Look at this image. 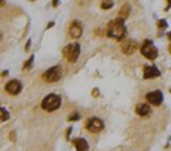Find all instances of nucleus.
I'll return each instance as SVG.
<instances>
[{
	"instance_id": "obj_21",
	"label": "nucleus",
	"mask_w": 171,
	"mask_h": 151,
	"mask_svg": "<svg viewBox=\"0 0 171 151\" xmlns=\"http://www.w3.org/2000/svg\"><path fill=\"white\" fill-rule=\"evenodd\" d=\"M70 133H71V128H67V133H66V135H67V138L70 137Z\"/></svg>"
},
{
	"instance_id": "obj_7",
	"label": "nucleus",
	"mask_w": 171,
	"mask_h": 151,
	"mask_svg": "<svg viewBox=\"0 0 171 151\" xmlns=\"http://www.w3.org/2000/svg\"><path fill=\"white\" fill-rule=\"evenodd\" d=\"M6 91L11 94V96H17L19 93L21 91V83L19 80H10L7 84H6Z\"/></svg>"
},
{
	"instance_id": "obj_14",
	"label": "nucleus",
	"mask_w": 171,
	"mask_h": 151,
	"mask_svg": "<svg viewBox=\"0 0 171 151\" xmlns=\"http://www.w3.org/2000/svg\"><path fill=\"white\" fill-rule=\"evenodd\" d=\"M128 13H130V6H127V4H124L123 6V9L118 11V19H121V20H124L126 17L128 16Z\"/></svg>"
},
{
	"instance_id": "obj_10",
	"label": "nucleus",
	"mask_w": 171,
	"mask_h": 151,
	"mask_svg": "<svg viewBox=\"0 0 171 151\" xmlns=\"http://www.w3.org/2000/svg\"><path fill=\"white\" fill-rule=\"evenodd\" d=\"M69 32H70V36H71L73 39H78V37L83 34V27H81V24L78 22H73L70 24Z\"/></svg>"
},
{
	"instance_id": "obj_4",
	"label": "nucleus",
	"mask_w": 171,
	"mask_h": 151,
	"mask_svg": "<svg viewBox=\"0 0 171 151\" xmlns=\"http://www.w3.org/2000/svg\"><path fill=\"white\" fill-rule=\"evenodd\" d=\"M61 76H63L61 67H60V66H54V67L49 68L47 71L43 73V78H44L47 83H56V81H59V80L61 78Z\"/></svg>"
},
{
	"instance_id": "obj_16",
	"label": "nucleus",
	"mask_w": 171,
	"mask_h": 151,
	"mask_svg": "<svg viewBox=\"0 0 171 151\" xmlns=\"http://www.w3.org/2000/svg\"><path fill=\"white\" fill-rule=\"evenodd\" d=\"M113 1H101V9H104V10H108V9H111L113 7Z\"/></svg>"
},
{
	"instance_id": "obj_23",
	"label": "nucleus",
	"mask_w": 171,
	"mask_h": 151,
	"mask_svg": "<svg viewBox=\"0 0 171 151\" xmlns=\"http://www.w3.org/2000/svg\"><path fill=\"white\" fill-rule=\"evenodd\" d=\"M9 74V71H7V70H6V71H3V73H1V76H3V77H4V76H7Z\"/></svg>"
},
{
	"instance_id": "obj_9",
	"label": "nucleus",
	"mask_w": 171,
	"mask_h": 151,
	"mask_svg": "<svg viewBox=\"0 0 171 151\" xmlns=\"http://www.w3.org/2000/svg\"><path fill=\"white\" fill-rule=\"evenodd\" d=\"M121 50H123V53L127 54V56L128 54H133L137 50V42H134V40H126V42H123Z\"/></svg>"
},
{
	"instance_id": "obj_20",
	"label": "nucleus",
	"mask_w": 171,
	"mask_h": 151,
	"mask_svg": "<svg viewBox=\"0 0 171 151\" xmlns=\"http://www.w3.org/2000/svg\"><path fill=\"white\" fill-rule=\"evenodd\" d=\"M30 46H32V43H30V40H29V42L26 43V50H27V52H29V49H30Z\"/></svg>"
},
{
	"instance_id": "obj_13",
	"label": "nucleus",
	"mask_w": 171,
	"mask_h": 151,
	"mask_svg": "<svg viewBox=\"0 0 171 151\" xmlns=\"http://www.w3.org/2000/svg\"><path fill=\"white\" fill-rule=\"evenodd\" d=\"M73 144L76 147V151H88V143L84 138H74Z\"/></svg>"
},
{
	"instance_id": "obj_24",
	"label": "nucleus",
	"mask_w": 171,
	"mask_h": 151,
	"mask_svg": "<svg viewBox=\"0 0 171 151\" xmlns=\"http://www.w3.org/2000/svg\"><path fill=\"white\" fill-rule=\"evenodd\" d=\"M0 39H1V33H0Z\"/></svg>"
},
{
	"instance_id": "obj_6",
	"label": "nucleus",
	"mask_w": 171,
	"mask_h": 151,
	"mask_svg": "<svg viewBox=\"0 0 171 151\" xmlns=\"http://www.w3.org/2000/svg\"><path fill=\"white\" fill-rule=\"evenodd\" d=\"M104 127V124H103V121L100 119H97V117H93V119H90L87 121V124H86V128L88 130V131H91V133H98V131H101Z\"/></svg>"
},
{
	"instance_id": "obj_5",
	"label": "nucleus",
	"mask_w": 171,
	"mask_h": 151,
	"mask_svg": "<svg viewBox=\"0 0 171 151\" xmlns=\"http://www.w3.org/2000/svg\"><path fill=\"white\" fill-rule=\"evenodd\" d=\"M141 53L143 56L146 57V59H148V60H154L157 56H158V50H157V47L154 46V44L151 43V40H146L143 46H141Z\"/></svg>"
},
{
	"instance_id": "obj_15",
	"label": "nucleus",
	"mask_w": 171,
	"mask_h": 151,
	"mask_svg": "<svg viewBox=\"0 0 171 151\" xmlns=\"http://www.w3.org/2000/svg\"><path fill=\"white\" fill-rule=\"evenodd\" d=\"M7 119H9V113L3 107H0V121H6Z\"/></svg>"
},
{
	"instance_id": "obj_3",
	"label": "nucleus",
	"mask_w": 171,
	"mask_h": 151,
	"mask_svg": "<svg viewBox=\"0 0 171 151\" xmlns=\"http://www.w3.org/2000/svg\"><path fill=\"white\" fill-rule=\"evenodd\" d=\"M63 56L70 63L77 61V59L80 56V46H78V43H71L69 46H66L63 49Z\"/></svg>"
},
{
	"instance_id": "obj_17",
	"label": "nucleus",
	"mask_w": 171,
	"mask_h": 151,
	"mask_svg": "<svg viewBox=\"0 0 171 151\" xmlns=\"http://www.w3.org/2000/svg\"><path fill=\"white\" fill-rule=\"evenodd\" d=\"M33 60H34V56H30V59L24 63V66H23V68H30L32 67V63H33Z\"/></svg>"
},
{
	"instance_id": "obj_11",
	"label": "nucleus",
	"mask_w": 171,
	"mask_h": 151,
	"mask_svg": "<svg viewBox=\"0 0 171 151\" xmlns=\"http://www.w3.org/2000/svg\"><path fill=\"white\" fill-rule=\"evenodd\" d=\"M160 76V70L155 66H146L144 67V78H155Z\"/></svg>"
},
{
	"instance_id": "obj_22",
	"label": "nucleus",
	"mask_w": 171,
	"mask_h": 151,
	"mask_svg": "<svg viewBox=\"0 0 171 151\" xmlns=\"http://www.w3.org/2000/svg\"><path fill=\"white\" fill-rule=\"evenodd\" d=\"M93 96H98V90H93Z\"/></svg>"
},
{
	"instance_id": "obj_2",
	"label": "nucleus",
	"mask_w": 171,
	"mask_h": 151,
	"mask_svg": "<svg viewBox=\"0 0 171 151\" xmlns=\"http://www.w3.org/2000/svg\"><path fill=\"white\" fill-rule=\"evenodd\" d=\"M61 106V97L59 94H49L42 101V108L46 111H56Z\"/></svg>"
},
{
	"instance_id": "obj_19",
	"label": "nucleus",
	"mask_w": 171,
	"mask_h": 151,
	"mask_svg": "<svg viewBox=\"0 0 171 151\" xmlns=\"http://www.w3.org/2000/svg\"><path fill=\"white\" fill-rule=\"evenodd\" d=\"M157 26H158L160 29H164V27H167V22H165V20H160V22L157 23Z\"/></svg>"
},
{
	"instance_id": "obj_1",
	"label": "nucleus",
	"mask_w": 171,
	"mask_h": 151,
	"mask_svg": "<svg viewBox=\"0 0 171 151\" xmlns=\"http://www.w3.org/2000/svg\"><path fill=\"white\" fill-rule=\"evenodd\" d=\"M126 26H124V22L121 19H116L113 22L108 23L107 26V36L111 37V39H116V40H123L124 36H126Z\"/></svg>"
},
{
	"instance_id": "obj_8",
	"label": "nucleus",
	"mask_w": 171,
	"mask_h": 151,
	"mask_svg": "<svg viewBox=\"0 0 171 151\" xmlns=\"http://www.w3.org/2000/svg\"><path fill=\"white\" fill-rule=\"evenodd\" d=\"M146 98H147V101H148L150 104H153V106H160L161 103H163V93L158 91V90H155V91L148 93V94L146 96Z\"/></svg>"
},
{
	"instance_id": "obj_12",
	"label": "nucleus",
	"mask_w": 171,
	"mask_h": 151,
	"mask_svg": "<svg viewBox=\"0 0 171 151\" xmlns=\"http://www.w3.org/2000/svg\"><path fill=\"white\" fill-rule=\"evenodd\" d=\"M136 113L138 114L140 117H147L151 114V108H150L148 104H138L136 107Z\"/></svg>"
},
{
	"instance_id": "obj_18",
	"label": "nucleus",
	"mask_w": 171,
	"mask_h": 151,
	"mask_svg": "<svg viewBox=\"0 0 171 151\" xmlns=\"http://www.w3.org/2000/svg\"><path fill=\"white\" fill-rule=\"evenodd\" d=\"M80 119V114H77V113H73L70 117H69V121H73V120H78Z\"/></svg>"
}]
</instances>
